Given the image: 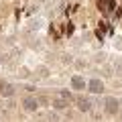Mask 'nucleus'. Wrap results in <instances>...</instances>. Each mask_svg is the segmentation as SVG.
Returning <instances> with one entry per match:
<instances>
[{"mask_svg": "<svg viewBox=\"0 0 122 122\" xmlns=\"http://www.w3.org/2000/svg\"><path fill=\"white\" fill-rule=\"evenodd\" d=\"M22 108H25L26 112H35V110H39V102H37V98L26 96L25 100H22Z\"/></svg>", "mask_w": 122, "mask_h": 122, "instance_id": "1", "label": "nucleus"}, {"mask_svg": "<svg viewBox=\"0 0 122 122\" xmlns=\"http://www.w3.org/2000/svg\"><path fill=\"white\" fill-rule=\"evenodd\" d=\"M104 104H106V112L108 114H116L118 110H120V104H118L116 98H106Z\"/></svg>", "mask_w": 122, "mask_h": 122, "instance_id": "2", "label": "nucleus"}, {"mask_svg": "<svg viewBox=\"0 0 122 122\" xmlns=\"http://www.w3.org/2000/svg\"><path fill=\"white\" fill-rule=\"evenodd\" d=\"M87 87H90V92H92V94H102V92H104V83H102V81H100L98 77L90 79V83H87Z\"/></svg>", "mask_w": 122, "mask_h": 122, "instance_id": "3", "label": "nucleus"}, {"mask_svg": "<svg viewBox=\"0 0 122 122\" xmlns=\"http://www.w3.org/2000/svg\"><path fill=\"white\" fill-rule=\"evenodd\" d=\"M0 94H2L4 98H10V96H14V87L10 86V83L2 81V83H0Z\"/></svg>", "mask_w": 122, "mask_h": 122, "instance_id": "4", "label": "nucleus"}, {"mask_svg": "<svg viewBox=\"0 0 122 122\" xmlns=\"http://www.w3.org/2000/svg\"><path fill=\"white\" fill-rule=\"evenodd\" d=\"M77 108L81 110V112H90L92 110V102L87 100V98H77Z\"/></svg>", "mask_w": 122, "mask_h": 122, "instance_id": "5", "label": "nucleus"}, {"mask_svg": "<svg viewBox=\"0 0 122 122\" xmlns=\"http://www.w3.org/2000/svg\"><path fill=\"white\" fill-rule=\"evenodd\" d=\"M71 86H73V90H86V81H83L79 75L71 77Z\"/></svg>", "mask_w": 122, "mask_h": 122, "instance_id": "6", "label": "nucleus"}, {"mask_svg": "<svg viewBox=\"0 0 122 122\" xmlns=\"http://www.w3.org/2000/svg\"><path fill=\"white\" fill-rule=\"evenodd\" d=\"M59 96L63 98V100H65V102H67V100H69V102L73 100V96H71V94H69V92H67V90H61V92H59Z\"/></svg>", "mask_w": 122, "mask_h": 122, "instance_id": "7", "label": "nucleus"}, {"mask_svg": "<svg viewBox=\"0 0 122 122\" xmlns=\"http://www.w3.org/2000/svg\"><path fill=\"white\" fill-rule=\"evenodd\" d=\"M63 29H65V35H73V29H75V26L71 25V22H67V25L63 26Z\"/></svg>", "mask_w": 122, "mask_h": 122, "instance_id": "8", "label": "nucleus"}]
</instances>
